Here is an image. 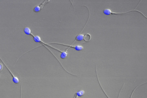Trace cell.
Listing matches in <instances>:
<instances>
[{"mask_svg":"<svg viewBox=\"0 0 147 98\" xmlns=\"http://www.w3.org/2000/svg\"><path fill=\"white\" fill-rule=\"evenodd\" d=\"M133 12H137L141 14L144 17L147 18V17L143 14L140 11L136 10L135 9L133 10H131L125 12H114L112 11L111 9L109 8L105 9H104L103 11V13L105 15H123L125 14H127Z\"/></svg>","mask_w":147,"mask_h":98,"instance_id":"6da1fadb","label":"cell"},{"mask_svg":"<svg viewBox=\"0 0 147 98\" xmlns=\"http://www.w3.org/2000/svg\"><path fill=\"white\" fill-rule=\"evenodd\" d=\"M38 43H40L42 45H45L46 46H48L50 48H52L54 50H55L57 51L60 52L61 53L60 56V57L62 59H64L66 58L67 56L68 55V50L69 49V48H67L65 51H62L56 48V47H54L52 46H51L50 45V44H48L47 43H45L43 42L41 39H40L38 42Z\"/></svg>","mask_w":147,"mask_h":98,"instance_id":"7a4b0ae2","label":"cell"},{"mask_svg":"<svg viewBox=\"0 0 147 98\" xmlns=\"http://www.w3.org/2000/svg\"><path fill=\"white\" fill-rule=\"evenodd\" d=\"M48 44H57V45H59L65 46H66V47H68L69 48H72L75 49L77 51H80L82 50H84V47L80 45H67V44H63L61 43H57V42H52L47 43Z\"/></svg>","mask_w":147,"mask_h":98,"instance_id":"3957f363","label":"cell"},{"mask_svg":"<svg viewBox=\"0 0 147 98\" xmlns=\"http://www.w3.org/2000/svg\"><path fill=\"white\" fill-rule=\"evenodd\" d=\"M50 1L49 0H46L43 2L41 3L39 6H37L35 7L33 9V11L35 12H40L44 7Z\"/></svg>","mask_w":147,"mask_h":98,"instance_id":"277c9868","label":"cell"},{"mask_svg":"<svg viewBox=\"0 0 147 98\" xmlns=\"http://www.w3.org/2000/svg\"><path fill=\"white\" fill-rule=\"evenodd\" d=\"M0 59L1 60L2 62L4 63V64L5 65L6 67L7 68L8 71L10 73L11 76L12 77V81H13L14 83L15 84H18L19 82V80L18 78L16 76H15L12 72L11 71L10 69H9L8 67L5 64V63L4 61H3V60L0 57Z\"/></svg>","mask_w":147,"mask_h":98,"instance_id":"5b68a950","label":"cell"},{"mask_svg":"<svg viewBox=\"0 0 147 98\" xmlns=\"http://www.w3.org/2000/svg\"><path fill=\"white\" fill-rule=\"evenodd\" d=\"M85 94V91L84 90L79 91L75 93L73 98H79V97L84 96Z\"/></svg>","mask_w":147,"mask_h":98,"instance_id":"8992f818","label":"cell"},{"mask_svg":"<svg viewBox=\"0 0 147 98\" xmlns=\"http://www.w3.org/2000/svg\"><path fill=\"white\" fill-rule=\"evenodd\" d=\"M84 35L82 34H79L77 36L75 37V42H73L72 45H73V44L75 43L76 41H81L83 40H84Z\"/></svg>","mask_w":147,"mask_h":98,"instance_id":"52a82bcc","label":"cell"},{"mask_svg":"<svg viewBox=\"0 0 147 98\" xmlns=\"http://www.w3.org/2000/svg\"><path fill=\"white\" fill-rule=\"evenodd\" d=\"M91 38V35L89 33H87L85 35L84 37V40L87 43L90 41Z\"/></svg>","mask_w":147,"mask_h":98,"instance_id":"ba28073f","label":"cell"},{"mask_svg":"<svg viewBox=\"0 0 147 98\" xmlns=\"http://www.w3.org/2000/svg\"><path fill=\"white\" fill-rule=\"evenodd\" d=\"M24 32L25 34L27 35L31 36L32 33L30 28L28 27H26L24 28Z\"/></svg>","mask_w":147,"mask_h":98,"instance_id":"9c48e42d","label":"cell"},{"mask_svg":"<svg viewBox=\"0 0 147 98\" xmlns=\"http://www.w3.org/2000/svg\"><path fill=\"white\" fill-rule=\"evenodd\" d=\"M146 82H145V83H144L143 84H142L141 85H139V86H137V87H136V88H135V89H134L133 91L131 93V94L130 96V98H132V96H133V94L134 93V92H135V91L137 89V88H138L140 86H141V85H143V84H146Z\"/></svg>","mask_w":147,"mask_h":98,"instance_id":"30bf717a","label":"cell"},{"mask_svg":"<svg viewBox=\"0 0 147 98\" xmlns=\"http://www.w3.org/2000/svg\"><path fill=\"white\" fill-rule=\"evenodd\" d=\"M3 68V66L2 63H0V72L2 70Z\"/></svg>","mask_w":147,"mask_h":98,"instance_id":"8fae6325","label":"cell"}]
</instances>
